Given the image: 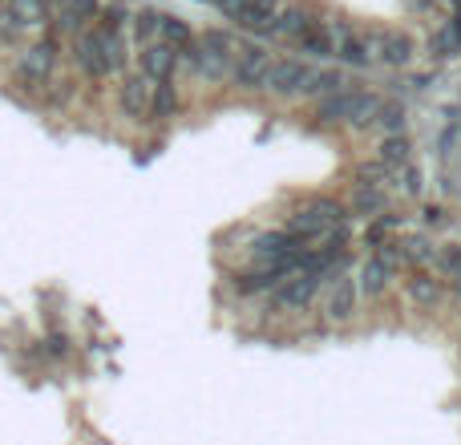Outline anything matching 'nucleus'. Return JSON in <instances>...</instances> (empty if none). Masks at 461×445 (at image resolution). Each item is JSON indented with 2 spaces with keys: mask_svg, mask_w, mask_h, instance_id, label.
<instances>
[{
  "mask_svg": "<svg viewBox=\"0 0 461 445\" xmlns=\"http://www.w3.org/2000/svg\"><path fill=\"white\" fill-rule=\"evenodd\" d=\"M376 105H381V97L368 94V89H340V94H332V97H320L316 118L320 122H344V126H352V130H365V126H373Z\"/></svg>",
  "mask_w": 461,
  "mask_h": 445,
  "instance_id": "nucleus-1",
  "label": "nucleus"
},
{
  "mask_svg": "<svg viewBox=\"0 0 461 445\" xmlns=\"http://www.w3.org/2000/svg\"><path fill=\"white\" fill-rule=\"evenodd\" d=\"M340 222H348V207H344V203H336V199L316 195V199H308L292 219L284 222V231H292L300 243H312V239H320L324 231L340 227Z\"/></svg>",
  "mask_w": 461,
  "mask_h": 445,
  "instance_id": "nucleus-2",
  "label": "nucleus"
},
{
  "mask_svg": "<svg viewBox=\"0 0 461 445\" xmlns=\"http://www.w3.org/2000/svg\"><path fill=\"white\" fill-rule=\"evenodd\" d=\"M312 77H316L312 61H303V57L300 61H295V57H284V61H271L263 89H271L276 97H300L303 89L312 86Z\"/></svg>",
  "mask_w": 461,
  "mask_h": 445,
  "instance_id": "nucleus-3",
  "label": "nucleus"
},
{
  "mask_svg": "<svg viewBox=\"0 0 461 445\" xmlns=\"http://www.w3.org/2000/svg\"><path fill=\"white\" fill-rule=\"evenodd\" d=\"M73 61H77V69L86 73L89 81L113 77V65H110V57H105V41H102V32H97L94 24L73 37Z\"/></svg>",
  "mask_w": 461,
  "mask_h": 445,
  "instance_id": "nucleus-4",
  "label": "nucleus"
},
{
  "mask_svg": "<svg viewBox=\"0 0 461 445\" xmlns=\"http://www.w3.org/2000/svg\"><path fill=\"white\" fill-rule=\"evenodd\" d=\"M320 284H324V276H312V271H292V276H287L284 284L271 292V308H279V312H303L312 300H316Z\"/></svg>",
  "mask_w": 461,
  "mask_h": 445,
  "instance_id": "nucleus-5",
  "label": "nucleus"
},
{
  "mask_svg": "<svg viewBox=\"0 0 461 445\" xmlns=\"http://www.w3.org/2000/svg\"><path fill=\"white\" fill-rule=\"evenodd\" d=\"M332 57L344 69H365L373 61V45H368V32L352 29V24H336L332 29Z\"/></svg>",
  "mask_w": 461,
  "mask_h": 445,
  "instance_id": "nucleus-6",
  "label": "nucleus"
},
{
  "mask_svg": "<svg viewBox=\"0 0 461 445\" xmlns=\"http://www.w3.org/2000/svg\"><path fill=\"white\" fill-rule=\"evenodd\" d=\"M267 69H271V53L263 45H243L235 53V65H230V81L243 89H263L267 81Z\"/></svg>",
  "mask_w": 461,
  "mask_h": 445,
  "instance_id": "nucleus-7",
  "label": "nucleus"
},
{
  "mask_svg": "<svg viewBox=\"0 0 461 445\" xmlns=\"http://www.w3.org/2000/svg\"><path fill=\"white\" fill-rule=\"evenodd\" d=\"M368 45H373V57L381 65H393V69H401V65L413 61L417 45L409 32H397V29H381V32H368Z\"/></svg>",
  "mask_w": 461,
  "mask_h": 445,
  "instance_id": "nucleus-8",
  "label": "nucleus"
},
{
  "mask_svg": "<svg viewBox=\"0 0 461 445\" xmlns=\"http://www.w3.org/2000/svg\"><path fill=\"white\" fill-rule=\"evenodd\" d=\"M178 61H183V53H178L175 45H167V41H150V45H142V53H138V73L150 81H170L178 69Z\"/></svg>",
  "mask_w": 461,
  "mask_h": 445,
  "instance_id": "nucleus-9",
  "label": "nucleus"
},
{
  "mask_svg": "<svg viewBox=\"0 0 461 445\" xmlns=\"http://www.w3.org/2000/svg\"><path fill=\"white\" fill-rule=\"evenodd\" d=\"M279 13H284V0H243V8H239L230 21H235L239 29H247V32L267 37V32H276Z\"/></svg>",
  "mask_w": 461,
  "mask_h": 445,
  "instance_id": "nucleus-10",
  "label": "nucleus"
},
{
  "mask_svg": "<svg viewBox=\"0 0 461 445\" xmlns=\"http://www.w3.org/2000/svg\"><path fill=\"white\" fill-rule=\"evenodd\" d=\"M150 102H154V81L142 73H130L122 81V110L126 118H150Z\"/></svg>",
  "mask_w": 461,
  "mask_h": 445,
  "instance_id": "nucleus-11",
  "label": "nucleus"
},
{
  "mask_svg": "<svg viewBox=\"0 0 461 445\" xmlns=\"http://www.w3.org/2000/svg\"><path fill=\"white\" fill-rule=\"evenodd\" d=\"M405 292L413 304H421V308H438L441 295H446V284H441V276H433L429 268H413L405 279Z\"/></svg>",
  "mask_w": 461,
  "mask_h": 445,
  "instance_id": "nucleus-12",
  "label": "nucleus"
},
{
  "mask_svg": "<svg viewBox=\"0 0 461 445\" xmlns=\"http://www.w3.org/2000/svg\"><path fill=\"white\" fill-rule=\"evenodd\" d=\"M393 271H397V263L384 259L381 251H373L365 263H360V287H365V295H384L393 284Z\"/></svg>",
  "mask_w": 461,
  "mask_h": 445,
  "instance_id": "nucleus-13",
  "label": "nucleus"
},
{
  "mask_svg": "<svg viewBox=\"0 0 461 445\" xmlns=\"http://www.w3.org/2000/svg\"><path fill=\"white\" fill-rule=\"evenodd\" d=\"M324 312H328V320H352V312H357V284L348 276H336V284L328 287Z\"/></svg>",
  "mask_w": 461,
  "mask_h": 445,
  "instance_id": "nucleus-14",
  "label": "nucleus"
},
{
  "mask_svg": "<svg viewBox=\"0 0 461 445\" xmlns=\"http://www.w3.org/2000/svg\"><path fill=\"white\" fill-rule=\"evenodd\" d=\"M295 49L303 53V61H308V57H332V29H328L324 21H312L308 29L295 37Z\"/></svg>",
  "mask_w": 461,
  "mask_h": 445,
  "instance_id": "nucleus-15",
  "label": "nucleus"
},
{
  "mask_svg": "<svg viewBox=\"0 0 461 445\" xmlns=\"http://www.w3.org/2000/svg\"><path fill=\"white\" fill-rule=\"evenodd\" d=\"M5 8L24 24L29 32H45L49 29V8L45 0H5Z\"/></svg>",
  "mask_w": 461,
  "mask_h": 445,
  "instance_id": "nucleus-16",
  "label": "nucleus"
},
{
  "mask_svg": "<svg viewBox=\"0 0 461 445\" xmlns=\"http://www.w3.org/2000/svg\"><path fill=\"white\" fill-rule=\"evenodd\" d=\"M409 159H413V142H409L405 134H384L381 150H376V162H381L384 170H401V167H409Z\"/></svg>",
  "mask_w": 461,
  "mask_h": 445,
  "instance_id": "nucleus-17",
  "label": "nucleus"
},
{
  "mask_svg": "<svg viewBox=\"0 0 461 445\" xmlns=\"http://www.w3.org/2000/svg\"><path fill=\"white\" fill-rule=\"evenodd\" d=\"M384 207H389V195H384V186L357 183V191H352V203H348L352 215H384Z\"/></svg>",
  "mask_w": 461,
  "mask_h": 445,
  "instance_id": "nucleus-18",
  "label": "nucleus"
},
{
  "mask_svg": "<svg viewBox=\"0 0 461 445\" xmlns=\"http://www.w3.org/2000/svg\"><path fill=\"white\" fill-rule=\"evenodd\" d=\"M158 41H167V45H175L178 53H183V49L194 45V32H191V24H186L183 16L162 13V16H158Z\"/></svg>",
  "mask_w": 461,
  "mask_h": 445,
  "instance_id": "nucleus-19",
  "label": "nucleus"
},
{
  "mask_svg": "<svg viewBox=\"0 0 461 445\" xmlns=\"http://www.w3.org/2000/svg\"><path fill=\"white\" fill-rule=\"evenodd\" d=\"M433 268H438V276H446L449 287L461 295V243L438 247V255H433Z\"/></svg>",
  "mask_w": 461,
  "mask_h": 445,
  "instance_id": "nucleus-20",
  "label": "nucleus"
},
{
  "mask_svg": "<svg viewBox=\"0 0 461 445\" xmlns=\"http://www.w3.org/2000/svg\"><path fill=\"white\" fill-rule=\"evenodd\" d=\"M178 105H183V97H178L175 81H154V102H150V118L167 122L178 114Z\"/></svg>",
  "mask_w": 461,
  "mask_h": 445,
  "instance_id": "nucleus-21",
  "label": "nucleus"
},
{
  "mask_svg": "<svg viewBox=\"0 0 461 445\" xmlns=\"http://www.w3.org/2000/svg\"><path fill=\"white\" fill-rule=\"evenodd\" d=\"M405 122H409V110L401 102H381L376 105L373 126H381L384 134H405Z\"/></svg>",
  "mask_w": 461,
  "mask_h": 445,
  "instance_id": "nucleus-22",
  "label": "nucleus"
},
{
  "mask_svg": "<svg viewBox=\"0 0 461 445\" xmlns=\"http://www.w3.org/2000/svg\"><path fill=\"white\" fill-rule=\"evenodd\" d=\"M344 86H348L344 69H316V77H312V86L303 89V94L308 97H332V94H340Z\"/></svg>",
  "mask_w": 461,
  "mask_h": 445,
  "instance_id": "nucleus-23",
  "label": "nucleus"
},
{
  "mask_svg": "<svg viewBox=\"0 0 461 445\" xmlns=\"http://www.w3.org/2000/svg\"><path fill=\"white\" fill-rule=\"evenodd\" d=\"M316 21V16L308 13V8L303 5H292V8H284V13H279V21H276V32H284V37H300L303 29H308V24Z\"/></svg>",
  "mask_w": 461,
  "mask_h": 445,
  "instance_id": "nucleus-24",
  "label": "nucleus"
},
{
  "mask_svg": "<svg viewBox=\"0 0 461 445\" xmlns=\"http://www.w3.org/2000/svg\"><path fill=\"white\" fill-rule=\"evenodd\" d=\"M401 227V219L397 215H376V219H368V227H365V247H373V251H381L384 243H389V235Z\"/></svg>",
  "mask_w": 461,
  "mask_h": 445,
  "instance_id": "nucleus-25",
  "label": "nucleus"
},
{
  "mask_svg": "<svg viewBox=\"0 0 461 445\" xmlns=\"http://www.w3.org/2000/svg\"><path fill=\"white\" fill-rule=\"evenodd\" d=\"M158 8H142V13H134L130 21H134V41L138 45H150V41H158Z\"/></svg>",
  "mask_w": 461,
  "mask_h": 445,
  "instance_id": "nucleus-26",
  "label": "nucleus"
},
{
  "mask_svg": "<svg viewBox=\"0 0 461 445\" xmlns=\"http://www.w3.org/2000/svg\"><path fill=\"white\" fill-rule=\"evenodd\" d=\"M24 37H29V29H24L8 8H0V45H21Z\"/></svg>",
  "mask_w": 461,
  "mask_h": 445,
  "instance_id": "nucleus-27",
  "label": "nucleus"
},
{
  "mask_svg": "<svg viewBox=\"0 0 461 445\" xmlns=\"http://www.w3.org/2000/svg\"><path fill=\"white\" fill-rule=\"evenodd\" d=\"M429 49H433V57H454L457 49H461V41H457V32L446 24V29H438V32H433Z\"/></svg>",
  "mask_w": 461,
  "mask_h": 445,
  "instance_id": "nucleus-28",
  "label": "nucleus"
},
{
  "mask_svg": "<svg viewBox=\"0 0 461 445\" xmlns=\"http://www.w3.org/2000/svg\"><path fill=\"white\" fill-rule=\"evenodd\" d=\"M401 186H405V195H421V186H425L421 170H417V167H405V175H401Z\"/></svg>",
  "mask_w": 461,
  "mask_h": 445,
  "instance_id": "nucleus-29",
  "label": "nucleus"
},
{
  "mask_svg": "<svg viewBox=\"0 0 461 445\" xmlns=\"http://www.w3.org/2000/svg\"><path fill=\"white\" fill-rule=\"evenodd\" d=\"M421 219H425V227H446V222H449L446 207H438V203H429V207H421Z\"/></svg>",
  "mask_w": 461,
  "mask_h": 445,
  "instance_id": "nucleus-30",
  "label": "nucleus"
},
{
  "mask_svg": "<svg viewBox=\"0 0 461 445\" xmlns=\"http://www.w3.org/2000/svg\"><path fill=\"white\" fill-rule=\"evenodd\" d=\"M211 5L219 8V13H227V16H235L239 8H243V0H211Z\"/></svg>",
  "mask_w": 461,
  "mask_h": 445,
  "instance_id": "nucleus-31",
  "label": "nucleus"
},
{
  "mask_svg": "<svg viewBox=\"0 0 461 445\" xmlns=\"http://www.w3.org/2000/svg\"><path fill=\"white\" fill-rule=\"evenodd\" d=\"M449 5H454V8H457V13H461V0H449Z\"/></svg>",
  "mask_w": 461,
  "mask_h": 445,
  "instance_id": "nucleus-32",
  "label": "nucleus"
}]
</instances>
